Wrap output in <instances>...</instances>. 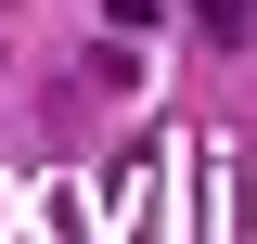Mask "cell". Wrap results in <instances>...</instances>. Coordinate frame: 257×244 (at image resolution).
I'll return each instance as SVG.
<instances>
[{
	"mask_svg": "<svg viewBox=\"0 0 257 244\" xmlns=\"http://www.w3.org/2000/svg\"><path fill=\"white\" fill-rule=\"evenodd\" d=\"M193 26H206V39H219V52H231V39L257 26V0H193Z\"/></svg>",
	"mask_w": 257,
	"mask_h": 244,
	"instance_id": "6da1fadb",
	"label": "cell"
}]
</instances>
